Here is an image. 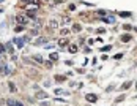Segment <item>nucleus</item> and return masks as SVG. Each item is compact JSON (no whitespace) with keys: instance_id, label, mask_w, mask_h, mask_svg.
Segmentation results:
<instances>
[{"instance_id":"nucleus-1","label":"nucleus","mask_w":137,"mask_h":106,"mask_svg":"<svg viewBox=\"0 0 137 106\" xmlns=\"http://www.w3.org/2000/svg\"><path fill=\"white\" fill-rule=\"evenodd\" d=\"M57 29H58V22H57V21H55V19L49 21V24H47V30L52 33L54 30H57Z\"/></svg>"},{"instance_id":"nucleus-2","label":"nucleus","mask_w":137,"mask_h":106,"mask_svg":"<svg viewBox=\"0 0 137 106\" xmlns=\"http://www.w3.org/2000/svg\"><path fill=\"white\" fill-rule=\"evenodd\" d=\"M25 41H28V36H24V38H16L14 43L18 44V48H24V43Z\"/></svg>"},{"instance_id":"nucleus-3","label":"nucleus","mask_w":137,"mask_h":106,"mask_svg":"<svg viewBox=\"0 0 137 106\" xmlns=\"http://www.w3.org/2000/svg\"><path fill=\"white\" fill-rule=\"evenodd\" d=\"M6 106H24V103H21L18 100H13V98H8L6 100Z\"/></svg>"},{"instance_id":"nucleus-4","label":"nucleus","mask_w":137,"mask_h":106,"mask_svg":"<svg viewBox=\"0 0 137 106\" xmlns=\"http://www.w3.org/2000/svg\"><path fill=\"white\" fill-rule=\"evenodd\" d=\"M101 21L102 22H106V24H115V18L114 16H104V18H101Z\"/></svg>"},{"instance_id":"nucleus-5","label":"nucleus","mask_w":137,"mask_h":106,"mask_svg":"<svg viewBox=\"0 0 137 106\" xmlns=\"http://www.w3.org/2000/svg\"><path fill=\"white\" fill-rule=\"evenodd\" d=\"M16 21H18V24H21V25H25L27 24V18H25V14H19V16H16Z\"/></svg>"},{"instance_id":"nucleus-6","label":"nucleus","mask_w":137,"mask_h":106,"mask_svg":"<svg viewBox=\"0 0 137 106\" xmlns=\"http://www.w3.org/2000/svg\"><path fill=\"white\" fill-rule=\"evenodd\" d=\"M85 98H87V101H90V103H95V101H98V95L88 94V95H85Z\"/></svg>"},{"instance_id":"nucleus-7","label":"nucleus","mask_w":137,"mask_h":106,"mask_svg":"<svg viewBox=\"0 0 137 106\" xmlns=\"http://www.w3.org/2000/svg\"><path fill=\"white\" fill-rule=\"evenodd\" d=\"M57 44H58V46H60V48H62V49H63V48H65V46L68 44V40H66V38H60V40L57 41Z\"/></svg>"},{"instance_id":"nucleus-8","label":"nucleus","mask_w":137,"mask_h":106,"mask_svg":"<svg viewBox=\"0 0 137 106\" xmlns=\"http://www.w3.org/2000/svg\"><path fill=\"white\" fill-rule=\"evenodd\" d=\"M80 30H82V25H80V24H77V22L72 24V32H74V33H79Z\"/></svg>"},{"instance_id":"nucleus-9","label":"nucleus","mask_w":137,"mask_h":106,"mask_svg":"<svg viewBox=\"0 0 137 106\" xmlns=\"http://www.w3.org/2000/svg\"><path fill=\"white\" fill-rule=\"evenodd\" d=\"M25 16H28V18H32V19H35V18H36V11H35V10H28V11H25Z\"/></svg>"},{"instance_id":"nucleus-10","label":"nucleus","mask_w":137,"mask_h":106,"mask_svg":"<svg viewBox=\"0 0 137 106\" xmlns=\"http://www.w3.org/2000/svg\"><path fill=\"white\" fill-rule=\"evenodd\" d=\"M32 59H33V62H38V63H44V59H43V57L40 56V54H36V56H33Z\"/></svg>"},{"instance_id":"nucleus-11","label":"nucleus","mask_w":137,"mask_h":106,"mask_svg":"<svg viewBox=\"0 0 137 106\" xmlns=\"http://www.w3.org/2000/svg\"><path fill=\"white\" fill-rule=\"evenodd\" d=\"M46 41H47V38L41 36V38H36V40H35V44H44Z\"/></svg>"},{"instance_id":"nucleus-12","label":"nucleus","mask_w":137,"mask_h":106,"mask_svg":"<svg viewBox=\"0 0 137 106\" xmlns=\"http://www.w3.org/2000/svg\"><path fill=\"white\" fill-rule=\"evenodd\" d=\"M47 94H46V92H38L36 94V98H40V100H44V98H47Z\"/></svg>"},{"instance_id":"nucleus-13","label":"nucleus","mask_w":137,"mask_h":106,"mask_svg":"<svg viewBox=\"0 0 137 106\" xmlns=\"http://www.w3.org/2000/svg\"><path fill=\"white\" fill-rule=\"evenodd\" d=\"M131 35H121V41L123 43H128V41H131Z\"/></svg>"},{"instance_id":"nucleus-14","label":"nucleus","mask_w":137,"mask_h":106,"mask_svg":"<svg viewBox=\"0 0 137 106\" xmlns=\"http://www.w3.org/2000/svg\"><path fill=\"white\" fill-rule=\"evenodd\" d=\"M68 49H69V52H71V54H76V52H77V46H76V44H71Z\"/></svg>"},{"instance_id":"nucleus-15","label":"nucleus","mask_w":137,"mask_h":106,"mask_svg":"<svg viewBox=\"0 0 137 106\" xmlns=\"http://www.w3.org/2000/svg\"><path fill=\"white\" fill-rule=\"evenodd\" d=\"M118 14L121 16V18H129V16H131V13H129V11H120Z\"/></svg>"},{"instance_id":"nucleus-16","label":"nucleus","mask_w":137,"mask_h":106,"mask_svg":"<svg viewBox=\"0 0 137 106\" xmlns=\"http://www.w3.org/2000/svg\"><path fill=\"white\" fill-rule=\"evenodd\" d=\"M65 76H60V74H57V76H55V81H58V82H63V81H65Z\"/></svg>"},{"instance_id":"nucleus-17","label":"nucleus","mask_w":137,"mask_h":106,"mask_svg":"<svg viewBox=\"0 0 137 106\" xmlns=\"http://www.w3.org/2000/svg\"><path fill=\"white\" fill-rule=\"evenodd\" d=\"M129 87H131V82H125L120 89H121V90H126V89H129Z\"/></svg>"},{"instance_id":"nucleus-18","label":"nucleus","mask_w":137,"mask_h":106,"mask_svg":"<svg viewBox=\"0 0 137 106\" xmlns=\"http://www.w3.org/2000/svg\"><path fill=\"white\" fill-rule=\"evenodd\" d=\"M50 60H54V62H55V60H58V54H55V52H54V54H50Z\"/></svg>"},{"instance_id":"nucleus-19","label":"nucleus","mask_w":137,"mask_h":106,"mask_svg":"<svg viewBox=\"0 0 137 106\" xmlns=\"http://www.w3.org/2000/svg\"><path fill=\"white\" fill-rule=\"evenodd\" d=\"M60 33H62L63 36H66L68 33H69V30H68V29H62V32H60Z\"/></svg>"},{"instance_id":"nucleus-20","label":"nucleus","mask_w":137,"mask_h":106,"mask_svg":"<svg viewBox=\"0 0 137 106\" xmlns=\"http://www.w3.org/2000/svg\"><path fill=\"white\" fill-rule=\"evenodd\" d=\"M109 49H112V44H107V46H104V48H101V51H109Z\"/></svg>"},{"instance_id":"nucleus-21","label":"nucleus","mask_w":137,"mask_h":106,"mask_svg":"<svg viewBox=\"0 0 137 106\" xmlns=\"http://www.w3.org/2000/svg\"><path fill=\"white\" fill-rule=\"evenodd\" d=\"M123 100H125V95H120L118 98L115 100V103H120V101H123Z\"/></svg>"},{"instance_id":"nucleus-22","label":"nucleus","mask_w":137,"mask_h":106,"mask_svg":"<svg viewBox=\"0 0 137 106\" xmlns=\"http://www.w3.org/2000/svg\"><path fill=\"white\" fill-rule=\"evenodd\" d=\"M98 33H99V35H104V33H106V29H98V30H96Z\"/></svg>"},{"instance_id":"nucleus-23","label":"nucleus","mask_w":137,"mask_h":106,"mask_svg":"<svg viewBox=\"0 0 137 106\" xmlns=\"http://www.w3.org/2000/svg\"><path fill=\"white\" fill-rule=\"evenodd\" d=\"M6 49H8V51H10V52L13 54V46H11V43H8V44H6Z\"/></svg>"},{"instance_id":"nucleus-24","label":"nucleus","mask_w":137,"mask_h":106,"mask_svg":"<svg viewBox=\"0 0 137 106\" xmlns=\"http://www.w3.org/2000/svg\"><path fill=\"white\" fill-rule=\"evenodd\" d=\"M8 87H10V90H16V87H14V84H13V82L8 84Z\"/></svg>"},{"instance_id":"nucleus-25","label":"nucleus","mask_w":137,"mask_h":106,"mask_svg":"<svg viewBox=\"0 0 137 106\" xmlns=\"http://www.w3.org/2000/svg\"><path fill=\"white\" fill-rule=\"evenodd\" d=\"M121 57H123V54H121V52H120V54H117V56H115L114 59H115V60H120V59H121Z\"/></svg>"},{"instance_id":"nucleus-26","label":"nucleus","mask_w":137,"mask_h":106,"mask_svg":"<svg viewBox=\"0 0 137 106\" xmlns=\"http://www.w3.org/2000/svg\"><path fill=\"white\" fill-rule=\"evenodd\" d=\"M132 29H134V27H132V25H128V24L125 25V30H132Z\"/></svg>"},{"instance_id":"nucleus-27","label":"nucleus","mask_w":137,"mask_h":106,"mask_svg":"<svg viewBox=\"0 0 137 106\" xmlns=\"http://www.w3.org/2000/svg\"><path fill=\"white\" fill-rule=\"evenodd\" d=\"M5 49H6L5 46H3V44H0V54H2V52H5Z\"/></svg>"},{"instance_id":"nucleus-28","label":"nucleus","mask_w":137,"mask_h":106,"mask_svg":"<svg viewBox=\"0 0 137 106\" xmlns=\"http://www.w3.org/2000/svg\"><path fill=\"white\" fill-rule=\"evenodd\" d=\"M55 94L60 95V94H63V90H62V89H55Z\"/></svg>"},{"instance_id":"nucleus-29","label":"nucleus","mask_w":137,"mask_h":106,"mask_svg":"<svg viewBox=\"0 0 137 106\" xmlns=\"http://www.w3.org/2000/svg\"><path fill=\"white\" fill-rule=\"evenodd\" d=\"M46 63V67H47V68H52V62H44Z\"/></svg>"},{"instance_id":"nucleus-30","label":"nucleus","mask_w":137,"mask_h":106,"mask_svg":"<svg viewBox=\"0 0 137 106\" xmlns=\"http://www.w3.org/2000/svg\"><path fill=\"white\" fill-rule=\"evenodd\" d=\"M14 30H16V32H22V27H21V25H18V27H16Z\"/></svg>"},{"instance_id":"nucleus-31","label":"nucleus","mask_w":137,"mask_h":106,"mask_svg":"<svg viewBox=\"0 0 137 106\" xmlns=\"http://www.w3.org/2000/svg\"><path fill=\"white\" fill-rule=\"evenodd\" d=\"M69 10H71V11L76 10V5H74V3H71V5H69Z\"/></svg>"},{"instance_id":"nucleus-32","label":"nucleus","mask_w":137,"mask_h":106,"mask_svg":"<svg viewBox=\"0 0 137 106\" xmlns=\"http://www.w3.org/2000/svg\"><path fill=\"white\" fill-rule=\"evenodd\" d=\"M60 2H63V0H54V3H60Z\"/></svg>"},{"instance_id":"nucleus-33","label":"nucleus","mask_w":137,"mask_h":106,"mask_svg":"<svg viewBox=\"0 0 137 106\" xmlns=\"http://www.w3.org/2000/svg\"><path fill=\"white\" fill-rule=\"evenodd\" d=\"M134 30H136V32H137V27H134Z\"/></svg>"},{"instance_id":"nucleus-34","label":"nucleus","mask_w":137,"mask_h":106,"mask_svg":"<svg viewBox=\"0 0 137 106\" xmlns=\"http://www.w3.org/2000/svg\"><path fill=\"white\" fill-rule=\"evenodd\" d=\"M136 89H137V82H136Z\"/></svg>"},{"instance_id":"nucleus-35","label":"nucleus","mask_w":137,"mask_h":106,"mask_svg":"<svg viewBox=\"0 0 137 106\" xmlns=\"http://www.w3.org/2000/svg\"><path fill=\"white\" fill-rule=\"evenodd\" d=\"M87 106H88V105H87Z\"/></svg>"}]
</instances>
